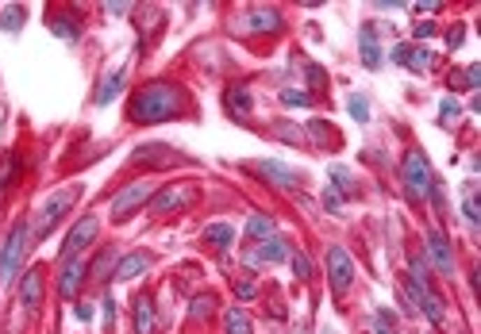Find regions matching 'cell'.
I'll list each match as a JSON object with an SVG mask.
<instances>
[{
  "label": "cell",
  "instance_id": "1",
  "mask_svg": "<svg viewBox=\"0 0 481 334\" xmlns=\"http://www.w3.org/2000/svg\"><path fill=\"white\" fill-rule=\"evenodd\" d=\"M181 112H185V93H181L178 85H166V81L147 85L131 100L135 123H162V119H173V116H181Z\"/></svg>",
  "mask_w": 481,
  "mask_h": 334
},
{
  "label": "cell",
  "instance_id": "2",
  "mask_svg": "<svg viewBox=\"0 0 481 334\" xmlns=\"http://www.w3.org/2000/svg\"><path fill=\"white\" fill-rule=\"evenodd\" d=\"M401 177H404V192H408V200H424V196L431 192V185H435L431 165H427V158L419 154V150H408V154H404Z\"/></svg>",
  "mask_w": 481,
  "mask_h": 334
},
{
  "label": "cell",
  "instance_id": "3",
  "mask_svg": "<svg viewBox=\"0 0 481 334\" xmlns=\"http://www.w3.org/2000/svg\"><path fill=\"white\" fill-rule=\"evenodd\" d=\"M31 227L27 223H20L16 231L8 234V242H4V254H0V280L8 284V280H16V273H20V261H24V254H27V246H31Z\"/></svg>",
  "mask_w": 481,
  "mask_h": 334
},
{
  "label": "cell",
  "instance_id": "4",
  "mask_svg": "<svg viewBox=\"0 0 481 334\" xmlns=\"http://www.w3.org/2000/svg\"><path fill=\"white\" fill-rule=\"evenodd\" d=\"M73 200H78V188H66V192H55V196H50V200L39 208V219H35V227H31L35 238H47V234L58 227V219L66 215V208H70Z\"/></svg>",
  "mask_w": 481,
  "mask_h": 334
},
{
  "label": "cell",
  "instance_id": "5",
  "mask_svg": "<svg viewBox=\"0 0 481 334\" xmlns=\"http://www.w3.org/2000/svg\"><path fill=\"white\" fill-rule=\"evenodd\" d=\"M150 192H155V181H135V185H127L124 192L112 200V219H116V223H124V219L131 215L135 208H143V204L150 200Z\"/></svg>",
  "mask_w": 481,
  "mask_h": 334
},
{
  "label": "cell",
  "instance_id": "6",
  "mask_svg": "<svg viewBox=\"0 0 481 334\" xmlns=\"http://www.w3.org/2000/svg\"><path fill=\"white\" fill-rule=\"evenodd\" d=\"M327 277H331V292L335 296H343L350 288V280H354V261H350V254L343 246L327 250Z\"/></svg>",
  "mask_w": 481,
  "mask_h": 334
},
{
  "label": "cell",
  "instance_id": "7",
  "mask_svg": "<svg viewBox=\"0 0 481 334\" xmlns=\"http://www.w3.org/2000/svg\"><path fill=\"white\" fill-rule=\"evenodd\" d=\"M96 231H101V219H96V215L78 219V223H73V231L66 234V242H62V261H66V257H78L81 250H85L89 242L96 238Z\"/></svg>",
  "mask_w": 481,
  "mask_h": 334
},
{
  "label": "cell",
  "instance_id": "8",
  "mask_svg": "<svg viewBox=\"0 0 481 334\" xmlns=\"http://www.w3.org/2000/svg\"><path fill=\"white\" fill-rule=\"evenodd\" d=\"M285 257H289V242L273 234V238H266L258 250H250L247 265H250V269H258V265H273V261H285Z\"/></svg>",
  "mask_w": 481,
  "mask_h": 334
},
{
  "label": "cell",
  "instance_id": "9",
  "mask_svg": "<svg viewBox=\"0 0 481 334\" xmlns=\"http://www.w3.org/2000/svg\"><path fill=\"white\" fill-rule=\"evenodd\" d=\"M431 50L427 47H412V43H401V47H393V62L396 66H404V70H412V73H424L427 66H431Z\"/></svg>",
  "mask_w": 481,
  "mask_h": 334
},
{
  "label": "cell",
  "instance_id": "10",
  "mask_svg": "<svg viewBox=\"0 0 481 334\" xmlns=\"http://www.w3.org/2000/svg\"><path fill=\"white\" fill-rule=\"evenodd\" d=\"M85 261L81 257H66L62 261V277H58V292L66 296V300H73L78 296V288H81V280H85Z\"/></svg>",
  "mask_w": 481,
  "mask_h": 334
},
{
  "label": "cell",
  "instance_id": "11",
  "mask_svg": "<svg viewBox=\"0 0 481 334\" xmlns=\"http://www.w3.org/2000/svg\"><path fill=\"white\" fill-rule=\"evenodd\" d=\"M427 254H431L435 269H439L443 277H450V273H454V254H450V242L443 238L439 231H427Z\"/></svg>",
  "mask_w": 481,
  "mask_h": 334
},
{
  "label": "cell",
  "instance_id": "12",
  "mask_svg": "<svg viewBox=\"0 0 481 334\" xmlns=\"http://www.w3.org/2000/svg\"><path fill=\"white\" fill-rule=\"evenodd\" d=\"M358 47H362V62H366V70H381L378 24H362V31H358Z\"/></svg>",
  "mask_w": 481,
  "mask_h": 334
},
{
  "label": "cell",
  "instance_id": "13",
  "mask_svg": "<svg viewBox=\"0 0 481 334\" xmlns=\"http://www.w3.org/2000/svg\"><path fill=\"white\" fill-rule=\"evenodd\" d=\"M43 300V269L35 265V269L24 273V280H20V303H24L27 311H35Z\"/></svg>",
  "mask_w": 481,
  "mask_h": 334
},
{
  "label": "cell",
  "instance_id": "14",
  "mask_svg": "<svg viewBox=\"0 0 481 334\" xmlns=\"http://www.w3.org/2000/svg\"><path fill=\"white\" fill-rule=\"evenodd\" d=\"M254 173H258V177H266L270 185H278V188H293L296 181H301V173H293L289 165H281V162H258Z\"/></svg>",
  "mask_w": 481,
  "mask_h": 334
},
{
  "label": "cell",
  "instance_id": "15",
  "mask_svg": "<svg viewBox=\"0 0 481 334\" xmlns=\"http://www.w3.org/2000/svg\"><path fill=\"white\" fill-rule=\"evenodd\" d=\"M250 104H254V100H250V89L247 85H235V89H227V93H224V108L231 112L235 119H247L250 116Z\"/></svg>",
  "mask_w": 481,
  "mask_h": 334
},
{
  "label": "cell",
  "instance_id": "16",
  "mask_svg": "<svg viewBox=\"0 0 481 334\" xmlns=\"http://www.w3.org/2000/svg\"><path fill=\"white\" fill-rule=\"evenodd\" d=\"M150 261H155V257L143 254V250H139V254H127L124 261L116 265V280H135V277H143V273L150 269Z\"/></svg>",
  "mask_w": 481,
  "mask_h": 334
},
{
  "label": "cell",
  "instance_id": "17",
  "mask_svg": "<svg viewBox=\"0 0 481 334\" xmlns=\"http://www.w3.org/2000/svg\"><path fill=\"white\" fill-rule=\"evenodd\" d=\"M193 200V188H166L150 200V211H173V208H185Z\"/></svg>",
  "mask_w": 481,
  "mask_h": 334
},
{
  "label": "cell",
  "instance_id": "18",
  "mask_svg": "<svg viewBox=\"0 0 481 334\" xmlns=\"http://www.w3.org/2000/svg\"><path fill=\"white\" fill-rule=\"evenodd\" d=\"M281 27V16L273 8H254L247 16V31H278Z\"/></svg>",
  "mask_w": 481,
  "mask_h": 334
},
{
  "label": "cell",
  "instance_id": "19",
  "mask_svg": "<svg viewBox=\"0 0 481 334\" xmlns=\"http://www.w3.org/2000/svg\"><path fill=\"white\" fill-rule=\"evenodd\" d=\"M135 331L155 334V303H150V296H139V300H135Z\"/></svg>",
  "mask_w": 481,
  "mask_h": 334
},
{
  "label": "cell",
  "instance_id": "20",
  "mask_svg": "<svg viewBox=\"0 0 481 334\" xmlns=\"http://www.w3.org/2000/svg\"><path fill=\"white\" fill-rule=\"evenodd\" d=\"M204 242H212L216 250H227L235 242V227L231 223H212V227H204Z\"/></svg>",
  "mask_w": 481,
  "mask_h": 334
},
{
  "label": "cell",
  "instance_id": "21",
  "mask_svg": "<svg viewBox=\"0 0 481 334\" xmlns=\"http://www.w3.org/2000/svg\"><path fill=\"white\" fill-rule=\"evenodd\" d=\"M47 24H50V31H55L58 39H66V43H73V39L81 35V24H78L73 16H50Z\"/></svg>",
  "mask_w": 481,
  "mask_h": 334
},
{
  "label": "cell",
  "instance_id": "22",
  "mask_svg": "<svg viewBox=\"0 0 481 334\" xmlns=\"http://www.w3.org/2000/svg\"><path fill=\"white\" fill-rule=\"evenodd\" d=\"M124 81H127V73H124V70H116L108 81H101V93H96V104L104 108V104H112V100H116V96H120V89H124Z\"/></svg>",
  "mask_w": 481,
  "mask_h": 334
},
{
  "label": "cell",
  "instance_id": "23",
  "mask_svg": "<svg viewBox=\"0 0 481 334\" xmlns=\"http://www.w3.org/2000/svg\"><path fill=\"white\" fill-rule=\"evenodd\" d=\"M224 331H227V334H250V315H247L243 308H227Z\"/></svg>",
  "mask_w": 481,
  "mask_h": 334
},
{
  "label": "cell",
  "instance_id": "24",
  "mask_svg": "<svg viewBox=\"0 0 481 334\" xmlns=\"http://www.w3.org/2000/svg\"><path fill=\"white\" fill-rule=\"evenodd\" d=\"M247 234H250L254 242L273 238V219H270V215H250V219H247Z\"/></svg>",
  "mask_w": 481,
  "mask_h": 334
},
{
  "label": "cell",
  "instance_id": "25",
  "mask_svg": "<svg viewBox=\"0 0 481 334\" xmlns=\"http://www.w3.org/2000/svg\"><path fill=\"white\" fill-rule=\"evenodd\" d=\"M166 150H170V146H139V150H135V162H139V165H150V162H155V165H166V162H170V154H166Z\"/></svg>",
  "mask_w": 481,
  "mask_h": 334
},
{
  "label": "cell",
  "instance_id": "26",
  "mask_svg": "<svg viewBox=\"0 0 481 334\" xmlns=\"http://www.w3.org/2000/svg\"><path fill=\"white\" fill-rule=\"evenodd\" d=\"M331 188H335L339 196H350V192H354V177H350V169L331 165Z\"/></svg>",
  "mask_w": 481,
  "mask_h": 334
},
{
  "label": "cell",
  "instance_id": "27",
  "mask_svg": "<svg viewBox=\"0 0 481 334\" xmlns=\"http://www.w3.org/2000/svg\"><path fill=\"white\" fill-rule=\"evenodd\" d=\"M419 311H424L431 323H443V315H447V311H443V300H439L435 292H427L424 300H419Z\"/></svg>",
  "mask_w": 481,
  "mask_h": 334
},
{
  "label": "cell",
  "instance_id": "28",
  "mask_svg": "<svg viewBox=\"0 0 481 334\" xmlns=\"http://www.w3.org/2000/svg\"><path fill=\"white\" fill-rule=\"evenodd\" d=\"M24 16H27L24 4H8V8H4V16H0V24H4V31H20Z\"/></svg>",
  "mask_w": 481,
  "mask_h": 334
},
{
  "label": "cell",
  "instance_id": "29",
  "mask_svg": "<svg viewBox=\"0 0 481 334\" xmlns=\"http://www.w3.org/2000/svg\"><path fill=\"white\" fill-rule=\"evenodd\" d=\"M450 85H466V89H478L481 85V66H466L462 73L450 77Z\"/></svg>",
  "mask_w": 481,
  "mask_h": 334
},
{
  "label": "cell",
  "instance_id": "30",
  "mask_svg": "<svg viewBox=\"0 0 481 334\" xmlns=\"http://www.w3.org/2000/svg\"><path fill=\"white\" fill-rule=\"evenodd\" d=\"M281 104H285V108H308L312 96L301 93V89H281Z\"/></svg>",
  "mask_w": 481,
  "mask_h": 334
},
{
  "label": "cell",
  "instance_id": "31",
  "mask_svg": "<svg viewBox=\"0 0 481 334\" xmlns=\"http://www.w3.org/2000/svg\"><path fill=\"white\" fill-rule=\"evenodd\" d=\"M347 112H350V116L358 119V123H366V119H370V100L354 93V96H350V100H347Z\"/></svg>",
  "mask_w": 481,
  "mask_h": 334
},
{
  "label": "cell",
  "instance_id": "32",
  "mask_svg": "<svg viewBox=\"0 0 481 334\" xmlns=\"http://www.w3.org/2000/svg\"><path fill=\"white\" fill-rule=\"evenodd\" d=\"M112 269H116V254H112V250H104V254L93 261V277H96V280H104Z\"/></svg>",
  "mask_w": 481,
  "mask_h": 334
},
{
  "label": "cell",
  "instance_id": "33",
  "mask_svg": "<svg viewBox=\"0 0 481 334\" xmlns=\"http://www.w3.org/2000/svg\"><path fill=\"white\" fill-rule=\"evenodd\" d=\"M462 211H466V219H470L473 227L481 223V208H478V192H473V188H466V200H462Z\"/></svg>",
  "mask_w": 481,
  "mask_h": 334
},
{
  "label": "cell",
  "instance_id": "34",
  "mask_svg": "<svg viewBox=\"0 0 481 334\" xmlns=\"http://www.w3.org/2000/svg\"><path fill=\"white\" fill-rule=\"evenodd\" d=\"M289 261H293V273H296V277H301V280H308V277H312V261H308V257H304V254H296V250H289Z\"/></svg>",
  "mask_w": 481,
  "mask_h": 334
},
{
  "label": "cell",
  "instance_id": "35",
  "mask_svg": "<svg viewBox=\"0 0 481 334\" xmlns=\"http://www.w3.org/2000/svg\"><path fill=\"white\" fill-rule=\"evenodd\" d=\"M439 116H443V123H454V119L462 116V104H458V100H450V96H447V100L439 104Z\"/></svg>",
  "mask_w": 481,
  "mask_h": 334
},
{
  "label": "cell",
  "instance_id": "36",
  "mask_svg": "<svg viewBox=\"0 0 481 334\" xmlns=\"http://www.w3.org/2000/svg\"><path fill=\"white\" fill-rule=\"evenodd\" d=\"M393 315H389V311H378V315H373V334H393Z\"/></svg>",
  "mask_w": 481,
  "mask_h": 334
},
{
  "label": "cell",
  "instance_id": "37",
  "mask_svg": "<svg viewBox=\"0 0 481 334\" xmlns=\"http://www.w3.org/2000/svg\"><path fill=\"white\" fill-rule=\"evenodd\" d=\"M212 311V296H201V300L193 303V319H204Z\"/></svg>",
  "mask_w": 481,
  "mask_h": 334
},
{
  "label": "cell",
  "instance_id": "38",
  "mask_svg": "<svg viewBox=\"0 0 481 334\" xmlns=\"http://www.w3.org/2000/svg\"><path fill=\"white\" fill-rule=\"evenodd\" d=\"M235 292H239V300H250V296L258 292V284H254V280H239V284H235Z\"/></svg>",
  "mask_w": 481,
  "mask_h": 334
},
{
  "label": "cell",
  "instance_id": "39",
  "mask_svg": "<svg viewBox=\"0 0 481 334\" xmlns=\"http://www.w3.org/2000/svg\"><path fill=\"white\" fill-rule=\"evenodd\" d=\"M339 204H343V196L335 192V188H327V192H324V208L327 211H339Z\"/></svg>",
  "mask_w": 481,
  "mask_h": 334
},
{
  "label": "cell",
  "instance_id": "40",
  "mask_svg": "<svg viewBox=\"0 0 481 334\" xmlns=\"http://www.w3.org/2000/svg\"><path fill=\"white\" fill-rule=\"evenodd\" d=\"M412 35H416V39H431V35H435V24H427V20H424V24L412 27Z\"/></svg>",
  "mask_w": 481,
  "mask_h": 334
},
{
  "label": "cell",
  "instance_id": "41",
  "mask_svg": "<svg viewBox=\"0 0 481 334\" xmlns=\"http://www.w3.org/2000/svg\"><path fill=\"white\" fill-rule=\"evenodd\" d=\"M447 47H450V50H458V47H462V27H454V31L447 35Z\"/></svg>",
  "mask_w": 481,
  "mask_h": 334
},
{
  "label": "cell",
  "instance_id": "42",
  "mask_svg": "<svg viewBox=\"0 0 481 334\" xmlns=\"http://www.w3.org/2000/svg\"><path fill=\"white\" fill-rule=\"evenodd\" d=\"M104 319H108V323L116 319V300H112V296H104Z\"/></svg>",
  "mask_w": 481,
  "mask_h": 334
},
{
  "label": "cell",
  "instance_id": "43",
  "mask_svg": "<svg viewBox=\"0 0 481 334\" xmlns=\"http://www.w3.org/2000/svg\"><path fill=\"white\" fill-rule=\"evenodd\" d=\"M308 81L312 85H324V70H320V66H308Z\"/></svg>",
  "mask_w": 481,
  "mask_h": 334
},
{
  "label": "cell",
  "instance_id": "44",
  "mask_svg": "<svg viewBox=\"0 0 481 334\" xmlns=\"http://www.w3.org/2000/svg\"><path fill=\"white\" fill-rule=\"evenodd\" d=\"M419 16V12H424V16H431V12H439V4H416V8H412Z\"/></svg>",
  "mask_w": 481,
  "mask_h": 334
},
{
  "label": "cell",
  "instance_id": "45",
  "mask_svg": "<svg viewBox=\"0 0 481 334\" xmlns=\"http://www.w3.org/2000/svg\"><path fill=\"white\" fill-rule=\"evenodd\" d=\"M78 319H81V323H89V319H93V308H85V303H78Z\"/></svg>",
  "mask_w": 481,
  "mask_h": 334
},
{
  "label": "cell",
  "instance_id": "46",
  "mask_svg": "<svg viewBox=\"0 0 481 334\" xmlns=\"http://www.w3.org/2000/svg\"><path fill=\"white\" fill-rule=\"evenodd\" d=\"M108 12H112V16H127L131 8H127V4H108Z\"/></svg>",
  "mask_w": 481,
  "mask_h": 334
}]
</instances>
